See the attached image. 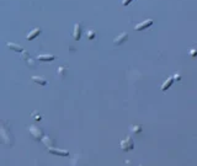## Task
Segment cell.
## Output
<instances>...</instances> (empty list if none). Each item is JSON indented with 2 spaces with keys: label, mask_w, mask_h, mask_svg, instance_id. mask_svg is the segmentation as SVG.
<instances>
[{
  "label": "cell",
  "mask_w": 197,
  "mask_h": 166,
  "mask_svg": "<svg viewBox=\"0 0 197 166\" xmlns=\"http://www.w3.org/2000/svg\"><path fill=\"white\" fill-rule=\"evenodd\" d=\"M120 148L122 150H124V151H128V150H132L134 148V143H133L132 138L131 137H126L123 140H121L120 143Z\"/></svg>",
  "instance_id": "1"
},
{
  "label": "cell",
  "mask_w": 197,
  "mask_h": 166,
  "mask_svg": "<svg viewBox=\"0 0 197 166\" xmlns=\"http://www.w3.org/2000/svg\"><path fill=\"white\" fill-rule=\"evenodd\" d=\"M29 132L31 133V135H32L35 139L36 140H39V139H42V130L37 128V127H35V125H30L29 127Z\"/></svg>",
  "instance_id": "2"
},
{
  "label": "cell",
  "mask_w": 197,
  "mask_h": 166,
  "mask_svg": "<svg viewBox=\"0 0 197 166\" xmlns=\"http://www.w3.org/2000/svg\"><path fill=\"white\" fill-rule=\"evenodd\" d=\"M152 25H153V20L148 19V20H144L143 22H139L138 25H136L134 26V30H137V31H143L145 29H148V27H150Z\"/></svg>",
  "instance_id": "3"
},
{
  "label": "cell",
  "mask_w": 197,
  "mask_h": 166,
  "mask_svg": "<svg viewBox=\"0 0 197 166\" xmlns=\"http://www.w3.org/2000/svg\"><path fill=\"white\" fill-rule=\"evenodd\" d=\"M127 37H128V35L126 33V32H122L120 36H117V37H115V39H113V44L115 46H120V44H122L126 39H127Z\"/></svg>",
  "instance_id": "4"
},
{
  "label": "cell",
  "mask_w": 197,
  "mask_h": 166,
  "mask_svg": "<svg viewBox=\"0 0 197 166\" xmlns=\"http://www.w3.org/2000/svg\"><path fill=\"white\" fill-rule=\"evenodd\" d=\"M48 151L54 154V155H61V156H68L69 153L67 150H61V149H57V148H48Z\"/></svg>",
  "instance_id": "5"
},
{
  "label": "cell",
  "mask_w": 197,
  "mask_h": 166,
  "mask_svg": "<svg viewBox=\"0 0 197 166\" xmlns=\"http://www.w3.org/2000/svg\"><path fill=\"white\" fill-rule=\"evenodd\" d=\"M80 36H81V23H75V25H74L73 37H74V39L79 41V39H80Z\"/></svg>",
  "instance_id": "6"
},
{
  "label": "cell",
  "mask_w": 197,
  "mask_h": 166,
  "mask_svg": "<svg viewBox=\"0 0 197 166\" xmlns=\"http://www.w3.org/2000/svg\"><path fill=\"white\" fill-rule=\"evenodd\" d=\"M37 59L41 62H52L56 59V57H54L53 54H38Z\"/></svg>",
  "instance_id": "7"
},
{
  "label": "cell",
  "mask_w": 197,
  "mask_h": 166,
  "mask_svg": "<svg viewBox=\"0 0 197 166\" xmlns=\"http://www.w3.org/2000/svg\"><path fill=\"white\" fill-rule=\"evenodd\" d=\"M41 31H42V30H41V29H38V27H37V29H33V30H31L30 32L27 33V36H26V39H27V41H31V39H33L35 37H37L38 35L41 33Z\"/></svg>",
  "instance_id": "8"
},
{
  "label": "cell",
  "mask_w": 197,
  "mask_h": 166,
  "mask_svg": "<svg viewBox=\"0 0 197 166\" xmlns=\"http://www.w3.org/2000/svg\"><path fill=\"white\" fill-rule=\"evenodd\" d=\"M174 80H175L174 78H168V80L165 81L163 85H161V91H166V90L172 85V82H174Z\"/></svg>",
  "instance_id": "9"
},
{
  "label": "cell",
  "mask_w": 197,
  "mask_h": 166,
  "mask_svg": "<svg viewBox=\"0 0 197 166\" xmlns=\"http://www.w3.org/2000/svg\"><path fill=\"white\" fill-rule=\"evenodd\" d=\"M32 79V81H35V82H37V84H39V85H42V86H45V85H47V80L43 76H32L31 78Z\"/></svg>",
  "instance_id": "10"
},
{
  "label": "cell",
  "mask_w": 197,
  "mask_h": 166,
  "mask_svg": "<svg viewBox=\"0 0 197 166\" xmlns=\"http://www.w3.org/2000/svg\"><path fill=\"white\" fill-rule=\"evenodd\" d=\"M22 59H23V60H26V62H27V64H29V65L35 66V62L32 60V58H30V55L27 54L26 50H23V52H22Z\"/></svg>",
  "instance_id": "11"
},
{
  "label": "cell",
  "mask_w": 197,
  "mask_h": 166,
  "mask_svg": "<svg viewBox=\"0 0 197 166\" xmlns=\"http://www.w3.org/2000/svg\"><path fill=\"white\" fill-rule=\"evenodd\" d=\"M6 46L7 47H9V48L10 49H13V50H15V52H23V48H22V47L21 46H19V44H15V43H6Z\"/></svg>",
  "instance_id": "12"
},
{
  "label": "cell",
  "mask_w": 197,
  "mask_h": 166,
  "mask_svg": "<svg viewBox=\"0 0 197 166\" xmlns=\"http://www.w3.org/2000/svg\"><path fill=\"white\" fill-rule=\"evenodd\" d=\"M42 141L46 144L47 148H52V145L54 144V140L49 139V137H43V138H42Z\"/></svg>",
  "instance_id": "13"
},
{
  "label": "cell",
  "mask_w": 197,
  "mask_h": 166,
  "mask_svg": "<svg viewBox=\"0 0 197 166\" xmlns=\"http://www.w3.org/2000/svg\"><path fill=\"white\" fill-rule=\"evenodd\" d=\"M95 31H93V30H88L86 31V36H88V38L89 39H94L95 38Z\"/></svg>",
  "instance_id": "14"
},
{
  "label": "cell",
  "mask_w": 197,
  "mask_h": 166,
  "mask_svg": "<svg viewBox=\"0 0 197 166\" xmlns=\"http://www.w3.org/2000/svg\"><path fill=\"white\" fill-rule=\"evenodd\" d=\"M65 70H67V69L64 68V66H59V68H58V70H57V74H58V75H61L62 78H64Z\"/></svg>",
  "instance_id": "15"
},
{
  "label": "cell",
  "mask_w": 197,
  "mask_h": 166,
  "mask_svg": "<svg viewBox=\"0 0 197 166\" xmlns=\"http://www.w3.org/2000/svg\"><path fill=\"white\" fill-rule=\"evenodd\" d=\"M132 132H134V133H139V132H142V127L140 125H132Z\"/></svg>",
  "instance_id": "16"
},
{
  "label": "cell",
  "mask_w": 197,
  "mask_h": 166,
  "mask_svg": "<svg viewBox=\"0 0 197 166\" xmlns=\"http://www.w3.org/2000/svg\"><path fill=\"white\" fill-rule=\"evenodd\" d=\"M31 116H32V117H33L36 121H41V120H42V117H41V116H38L37 112H33L32 114H31Z\"/></svg>",
  "instance_id": "17"
},
{
  "label": "cell",
  "mask_w": 197,
  "mask_h": 166,
  "mask_svg": "<svg viewBox=\"0 0 197 166\" xmlns=\"http://www.w3.org/2000/svg\"><path fill=\"white\" fill-rule=\"evenodd\" d=\"M132 3V0H122V5L123 6H127L128 4H131Z\"/></svg>",
  "instance_id": "18"
},
{
  "label": "cell",
  "mask_w": 197,
  "mask_h": 166,
  "mask_svg": "<svg viewBox=\"0 0 197 166\" xmlns=\"http://www.w3.org/2000/svg\"><path fill=\"white\" fill-rule=\"evenodd\" d=\"M174 79H175V80H177V81H179L180 79H181V76H180L179 74H175V75H174Z\"/></svg>",
  "instance_id": "19"
},
{
  "label": "cell",
  "mask_w": 197,
  "mask_h": 166,
  "mask_svg": "<svg viewBox=\"0 0 197 166\" xmlns=\"http://www.w3.org/2000/svg\"><path fill=\"white\" fill-rule=\"evenodd\" d=\"M191 55H192V57L197 55V50H196V49H192V50H191Z\"/></svg>",
  "instance_id": "20"
}]
</instances>
